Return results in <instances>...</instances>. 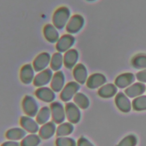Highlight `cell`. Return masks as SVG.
Masks as SVG:
<instances>
[{
  "mask_svg": "<svg viewBox=\"0 0 146 146\" xmlns=\"http://www.w3.org/2000/svg\"><path fill=\"white\" fill-rule=\"evenodd\" d=\"M71 11L66 6H60L56 9L52 17V25L58 30H62L68 22L71 16Z\"/></svg>",
  "mask_w": 146,
  "mask_h": 146,
  "instance_id": "6da1fadb",
  "label": "cell"
},
{
  "mask_svg": "<svg viewBox=\"0 0 146 146\" xmlns=\"http://www.w3.org/2000/svg\"><path fill=\"white\" fill-rule=\"evenodd\" d=\"M22 107L25 113L30 117H35L39 110V103L31 95H26L22 102Z\"/></svg>",
  "mask_w": 146,
  "mask_h": 146,
  "instance_id": "7a4b0ae2",
  "label": "cell"
},
{
  "mask_svg": "<svg viewBox=\"0 0 146 146\" xmlns=\"http://www.w3.org/2000/svg\"><path fill=\"white\" fill-rule=\"evenodd\" d=\"M80 88V84L76 81L68 82L60 91V99L64 102H69L78 92Z\"/></svg>",
  "mask_w": 146,
  "mask_h": 146,
  "instance_id": "3957f363",
  "label": "cell"
},
{
  "mask_svg": "<svg viewBox=\"0 0 146 146\" xmlns=\"http://www.w3.org/2000/svg\"><path fill=\"white\" fill-rule=\"evenodd\" d=\"M50 110L52 121L57 124L64 121L66 116L65 107L58 101L53 102L50 104Z\"/></svg>",
  "mask_w": 146,
  "mask_h": 146,
  "instance_id": "277c9868",
  "label": "cell"
},
{
  "mask_svg": "<svg viewBox=\"0 0 146 146\" xmlns=\"http://www.w3.org/2000/svg\"><path fill=\"white\" fill-rule=\"evenodd\" d=\"M84 25V19L80 14H76L72 15L66 26V30L67 33L75 34L79 32Z\"/></svg>",
  "mask_w": 146,
  "mask_h": 146,
  "instance_id": "5b68a950",
  "label": "cell"
},
{
  "mask_svg": "<svg viewBox=\"0 0 146 146\" xmlns=\"http://www.w3.org/2000/svg\"><path fill=\"white\" fill-rule=\"evenodd\" d=\"M75 43V38L73 35L67 33L60 36L56 43L55 48L57 51L63 54L71 49Z\"/></svg>",
  "mask_w": 146,
  "mask_h": 146,
  "instance_id": "8992f818",
  "label": "cell"
},
{
  "mask_svg": "<svg viewBox=\"0 0 146 146\" xmlns=\"http://www.w3.org/2000/svg\"><path fill=\"white\" fill-rule=\"evenodd\" d=\"M51 56L48 52L39 54L33 62V66L35 72H40L48 68L50 66Z\"/></svg>",
  "mask_w": 146,
  "mask_h": 146,
  "instance_id": "52a82bcc",
  "label": "cell"
},
{
  "mask_svg": "<svg viewBox=\"0 0 146 146\" xmlns=\"http://www.w3.org/2000/svg\"><path fill=\"white\" fill-rule=\"evenodd\" d=\"M53 74V71L49 68L38 72V74L35 76L33 82V84L37 87H41L47 86L50 83Z\"/></svg>",
  "mask_w": 146,
  "mask_h": 146,
  "instance_id": "ba28073f",
  "label": "cell"
},
{
  "mask_svg": "<svg viewBox=\"0 0 146 146\" xmlns=\"http://www.w3.org/2000/svg\"><path fill=\"white\" fill-rule=\"evenodd\" d=\"M66 116L68 121L72 124H77L81 119L80 108L73 102H67L65 106Z\"/></svg>",
  "mask_w": 146,
  "mask_h": 146,
  "instance_id": "9c48e42d",
  "label": "cell"
},
{
  "mask_svg": "<svg viewBox=\"0 0 146 146\" xmlns=\"http://www.w3.org/2000/svg\"><path fill=\"white\" fill-rule=\"evenodd\" d=\"M35 76V71L31 64H25L21 67L19 72V78L23 84H31L33 82Z\"/></svg>",
  "mask_w": 146,
  "mask_h": 146,
  "instance_id": "30bf717a",
  "label": "cell"
},
{
  "mask_svg": "<svg viewBox=\"0 0 146 146\" xmlns=\"http://www.w3.org/2000/svg\"><path fill=\"white\" fill-rule=\"evenodd\" d=\"M35 96L40 100L46 103H52L56 98L55 92L46 86L38 87L35 92Z\"/></svg>",
  "mask_w": 146,
  "mask_h": 146,
  "instance_id": "8fae6325",
  "label": "cell"
},
{
  "mask_svg": "<svg viewBox=\"0 0 146 146\" xmlns=\"http://www.w3.org/2000/svg\"><path fill=\"white\" fill-rule=\"evenodd\" d=\"M20 124L27 132L30 133H36L39 130V124L36 120L29 116H22L20 118Z\"/></svg>",
  "mask_w": 146,
  "mask_h": 146,
  "instance_id": "7c38bea8",
  "label": "cell"
},
{
  "mask_svg": "<svg viewBox=\"0 0 146 146\" xmlns=\"http://www.w3.org/2000/svg\"><path fill=\"white\" fill-rule=\"evenodd\" d=\"M43 34L45 39L51 43H56L60 38L58 29L52 23H47L43 27Z\"/></svg>",
  "mask_w": 146,
  "mask_h": 146,
  "instance_id": "4fadbf2b",
  "label": "cell"
},
{
  "mask_svg": "<svg viewBox=\"0 0 146 146\" xmlns=\"http://www.w3.org/2000/svg\"><path fill=\"white\" fill-rule=\"evenodd\" d=\"M79 57V52L76 49L71 48L65 52L63 54L64 67L67 69L73 68L77 64Z\"/></svg>",
  "mask_w": 146,
  "mask_h": 146,
  "instance_id": "5bb4252c",
  "label": "cell"
},
{
  "mask_svg": "<svg viewBox=\"0 0 146 146\" xmlns=\"http://www.w3.org/2000/svg\"><path fill=\"white\" fill-rule=\"evenodd\" d=\"M65 83V75L63 72L60 70L54 73L51 81L50 82V86L54 92H59L62 90L66 85Z\"/></svg>",
  "mask_w": 146,
  "mask_h": 146,
  "instance_id": "9a60e30c",
  "label": "cell"
},
{
  "mask_svg": "<svg viewBox=\"0 0 146 146\" xmlns=\"http://www.w3.org/2000/svg\"><path fill=\"white\" fill-rule=\"evenodd\" d=\"M72 75L79 84H84L88 79V71L86 66L82 63H78L73 68Z\"/></svg>",
  "mask_w": 146,
  "mask_h": 146,
  "instance_id": "2e32d148",
  "label": "cell"
},
{
  "mask_svg": "<svg viewBox=\"0 0 146 146\" xmlns=\"http://www.w3.org/2000/svg\"><path fill=\"white\" fill-rule=\"evenodd\" d=\"M56 124L53 121H51L42 125L38 131L40 138L44 140L51 138L56 133L57 128Z\"/></svg>",
  "mask_w": 146,
  "mask_h": 146,
  "instance_id": "e0dca14e",
  "label": "cell"
},
{
  "mask_svg": "<svg viewBox=\"0 0 146 146\" xmlns=\"http://www.w3.org/2000/svg\"><path fill=\"white\" fill-rule=\"evenodd\" d=\"M115 102L117 108L123 112H128L131 110V103L129 99L124 93L119 92L115 99Z\"/></svg>",
  "mask_w": 146,
  "mask_h": 146,
  "instance_id": "ac0fdd59",
  "label": "cell"
},
{
  "mask_svg": "<svg viewBox=\"0 0 146 146\" xmlns=\"http://www.w3.org/2000/svg\"><path fill=\"white\" fill-rule=\"evenodd\" d=\"M106 82V78L100 73H94L91 75L86 81V86L90 89H96L103 86Z\"/></svg>",
  "mask_w": 146,
  "mask_h": 146,
  "instance_id": "d6986e66",
  "label": "cell"
},
{
  "mask_svg": "<svg viewBox=\"0 0 146 146\" xmlns=\"http://www.w3.org/2000/svg\"><path fill=\"white\" fill-rule=\"evenodd\" d=\"M135 80V76L131 72H126L119 75L115 79V85L120 88H124L133 83Z\"/></svg>",
  "mask_w": 146,
  "mask_h": 146,
  "instance_id": "ffe728a7",
  "label": "cell"
},
{
  "mask_svg": "<svg viewBox=\"0 0 146 146\" xmlns=\"http://www.w3.org/2000/svg\"><path fill=\"white\" fill-rule=\"evenodd\" d=\"M146 87L144 84L140 82L135 83L125 90V95L131 98H135L142 95L145 91Z\"/></svg>",
  "mask_w": 146,
  "mask_h": 146,
  "instance_id": "44dd1931",
  "label": "cell"
},
{
  "mask_svg": "<svg viewBox=\"0 0 146 146\" xmlns=\"http://www.w3.org/2000/svg\"><path fill=\"white\" fill-rule=\"evenodd\" d=\"M27 135V132L20 127H14L9 129L6 133V137L9 140H22Z\"/></svg>",
  "mask_w": 146,
  "mask_h": 146,
  "instance_id": "7402d4cb",
  "label": "cell"
},
{
  "mask_svg": "<svg viewBox=\"0 0 146 146\" xmlns=\"http://www.w3.org/2000/svg\"><path fill=\"white\" fill-rule=\"evenodd\" d=\"M117 89L115 85L108 83L102 86L98 90V95L103 98H110L113 97L117 92Z\"/></svg>",
  "mask_w": 146,
  "mask_h": 146,
  "instance_id": "603a6c76",
  "label": "cell"
},
{
  "mask_svg": "<svg viewBox=\"0 0 146 146\" xmlns=\"http://www.w3.org/2000/svg\"><path fill=\"white\" fill-rule=\"evenodd\" d=\"M63 55L62 53L58 51L55 52L51 58L50 67L53 71H60L63 66Z\"/></svg>",
  "mask_w": 146,
  "mask_h": 146,
  "instance_id": "cb8c5ba5",
  "label": "cell"
},
{
  "mask_svg": "<svg viewBox=\"0 0 146 146\" xmlns=\"http://www.w3.org/2000/svg\"><path fill=\"white\" fill-rule=\"evenodd\" d=\"M51 116L50 108L47 106H44L39 110L35 116V120L39 125H43L49 121Z\"/></svg>",
  "mask_w": 146,
  "mask_h": 146,
  "instance_id": "d4e9b609",
  "label": "cell"
},
{
  "mask_svg": "<svg viewBox=\"0 0 146 146\" xmlns=\"http://www.w3.org/2000/svg\"><path fill=\"white\" fill-rule=\"evenodd\" d=\"M74 129V126L70 122H63L59 124L56 128V135L58 137L67 136L71 135Z\"/></svg>",
  "mask_w": 146,
  "mask_h": 146,
  "instance_id": "484cf974",
  "label": "cell"
},
{
  "mask_svg": "<svg viewBox=\"0 0 146 146\" xmlns=\"http://www.w3.org/2000/svg\"><path fill=\"white\" fill-rule=\"evenodd\" d=\"M41 142L39 135L30 133L26 135L21 141V146H38Z\"/></svg>",
  "mask_w": 146,
  "mask_h": 146,
  "instance_id": "4316f807",
  "label": "cell"
},
{
  "mask_svg": "<svg viewBox=\"0 0 146 146\" xmlns=\"http://www.w3.org/2000/svg\"><path fill=\"white\" fill-rule=\"evenodd\" d=\"M74 103L82 110L87 109L90 106V100L83 93L78 92L73 98Z\"/></svg>",
  "mask_w": 146,
  "mask_h": 146,
  "instance_id": "83f0119b",
  "label": "cell"
},
{
  "mask_svg": "<svg viewBox=\"0 0 146 146\" xmlns=\"http://www.w3.org/2000/svg\"><path fill=\"white\" fill-rule=\"evenodd\" d=\"M132 65L136 69H146V54H139L133 56Z\"/></svg>",
  "mask_w": 146,
  "mask_h": 146,
  "instance_id": "f1b7e54d",
  "label": "cell"
},
{
  "mask_svg": "<svg viewBox=\"0 0 146 146\" xmlns=\"http://www.w3.org/2000/svg\"><path fill=\"white\" fill-rule=\"evenodd\" d=\"M132 108L135 111L146 110V95L140 96L132 101Z\"/></svg>",
  "mask_w": 146,
  "mask_h": 146,
  "instance_id": "f546056e",
  "label": "cell"
},
{
  "mask_svg": "<svg viewBox=\"0 0 146 146\" xmlns=\"http://www.w3.org/2000/svg\"><path fill=\"white\" fill-rule=\"evenodd\" d=\"M56 146H77V142L72 137H58L55 140Z\"/></svg>",
  "mask_w": 146,
  "mask_h": 146,
  "instance_id": "4dcf8cb0",
  "label": "cell"
},
{
  "mask_svg": "<svg viewBox=\"0 0 146 146\" xmlns=\"http://www.w3.org/2000/svg\"><path fill=\"white\" fill-rule=\"evenodd\" d=\"M137 139L133 135H129L124 137L116 146H136Z\"/></svg>",
  "mask_w": 146,
  "mask_h": 146,
  "instance_id": "1f68e13d",
  "label": "cell"
},
{
  "mask_svg": "<svg viewBox=\"0 0 146 146\" xmlns=\"http://www.w3.org/2000/svg\"><path fill=\"white\" fill-rule=\"evenodd\" d=\"M77 146H95L89 140L84 136H81L77 141Z\"/></svg>",
  "mask_w": 146,
  "mask_h": 146,
  "instance_id": "d6a6232c",
  "label": "cell"
},
{
  "mask_svg": "<svg viewBox=\"0 0 146 146\" xmlns=\"http://www.w3.org/2000/svg\"><path fill=\"white\" fill-rule=\"evenodd\" d=\"M136 76L137 79L141 83H146V69L137 72Z\"/></svg>",
  "mask_w": 146,
  "mask_h": 146,
  "instance_id": "836d02e7",
  "label": "cell"
},
{
  "mask_svg": "<svg viewBox=\"0 0 146 146\" xmlns=\"http://www.w3.org/2000/svg\"><path fill=\"white\" fill-rule=\"evenodd\" d=\"M1 146H21V144L17 141L8 140L3 142Z\"/></svg>",
  "mask_w": 146,
  "mask_h": 146,
  "instance_id": "e575fe53",
  "label": "cell"
},
{
  "mask_svg": "<svg viewBox=\"0 0 146 146\" xmlns=\"http://www.w3.org/2000/svg\"><path fill=\"white\" fill-rule=\"evenodd\" d=\"M87 1H96V0H86Z\"/></svg>",
  "mask_w": 146,
  "mask_h": 146,
  "instance_id": "d590c367",
  "label": "cell"
}]
</instances>
